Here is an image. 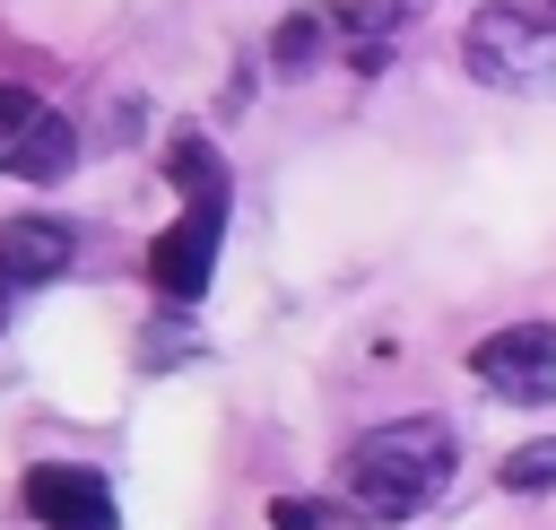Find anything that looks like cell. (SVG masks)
<instances>
[{"instance_id":"cell-11","label":"cell","mask_w":556,"mask_h":530,"mask_svg":"<svg viewBox=\"0 0 556 530\" xmlns=\"http://www.w3.org/2000/svg\"><path fill=\"white\" fill-rule=\"evenodd\" d=\"M269 530H330V504L321 495H278L269 504Z\"/></svg>"},{"instance_id":"cell-9","label":"cell","mask_w":556,"mask_h":530,"mask_svg":"<svg viewBox=\"0 0 556 530\" xmlns=\"http://www.w3.org/2000/svg\"><path fill=\"white\" fill-rule=\"evenodd\" d=\"M269 52H278V70H287V78H304V70H313V61L330 52V17H313V9H295V17H287V26L269 35Z\"/></svg>"},{"instance_id":"cell-5","label":"cell","mask_w":556,"mask_h":530,"mask_svg":"<svg viewBox=\"0 0 556 530\" xmlns=\"http://www.w3.org/2000/svg\"><path fill=\"white\" fill-rule=\"evenodd\" d=\"M70 165H78L70 122H61L35 87H0V174H17V182H61Z\"/></svg>"},{"instance_id":"cell-8","label":"cell","mask_w":556,"mask_h":530,"mask_svg":"<svg viewBox=\"0 0 556 530\" xmlns=\"http://www.w3.org/2000/svg\"><path fill=\"white\" fill-rule=\"evenodd\" d=\"M165 182H182V191H226V156H217L200 130H174V148H165Z\"/></svg>"},{"instance_id":"cell-2","label":"cell","mask_w":556,"mask_h":530,"mask_svg":"<svg viewBox=\"0 0 556 530\" xmlns=\"http://www.w3.org/2000/svg\"><path fill=\"white\" fill-rule=\"evenodd\" d=\"M460 61L495 96H539L556 87V0H486L460 35Z\"/></svg>"},{"instance_id":"cell-3","label":"cell","mask_w":556,"mask_h":530,"mask_svg":"<svg viewBox=\"0 0 556 530\" xmlns=\"http://www.w3.org/2000/svg\"><path fill=\"white\" fill-rule=\"evenodd\" d=\"M191 209L148 243V287L174 295V304H200L208 269H217V243H226V191H182Z\"/></svg>"},{"instance_id":"cell-4","label":"cell","mask_w":556,"mask_h":530,"mask_svg":"<svg viewBox=\"0 0 556 530\" xmlns=\"http://www.w3.org/2000/svg\"><path fill=\"white\" fill-rule=\"evenodd\" d=\"M469 374H478L495 400H513V408H547V400H556V330H547V321L486 330V339L469 348Z\"/></svg>"},{"instance_id":"cell-6","label":"cell","mask_w":556,"mask_h":530,"mask_svg":"<svg viewBox=\"0 0 556 530\" xmlns=\"http://www.w3.org/2000/svg\"><path fill=\"white\" fill-rule=\"evenodd\" d=\"M26 513L52 521V530H113V487H104V469L35 460L26 469Z\"/></svg>"},{"instance_id":"cell-10","label":"cell","mask_w":556,"mask_h":530,"mask_svg":"<svg viewBox=\"0 0 556 530\" xmlns=\"http://www.w3.org/2000/svg\"><path fill=\"white\" fill-rule=\"evenodd\" d=\"M504 487H513V495H547V487H556V443H521V452L504 460Z\"/></svg>"},{"instance_id":"cell-12","label":"cell","mask_w":556,"mask_h":530,"mask_svg":"<svg viewBox=\"0 0 556 530\" xmlns=\"http://www.w3.org/2000/svg\"><path fill=\"white\" fill-rule=\"evenodd\" d=\"M9 287H17V278H9V269H0V330H9Z\"/></svg>"},{"instance_id":"cell-7","label":"cell","mask_w":556,"mask_h":530,"mask_svg":"<svg viewBox=\"0 0 556 530\" xmlns=\"http://www.w3.org/2000/svg\"><path fill=\"white\" fill-rule=\"evenodd\" d=\"M70 252H78V235H70L61 217H9V226H0V269H9L17 287L61 278V269H70Z\"/></svg>"},{"instance_id":"cell-1","label":"cell","mask_w":556,"mask_h":530,"mask_svg":"<svg viewBox=\"0 0 556 530\" xmlns=\"http://www.w3.org/2000/svg\"><path fill=\"white\" fill-rule=\"evenodd\" d=\"M452 460H460V434L443 417H391V426H365L348 452H339V504L356 521H408L426 513L443 487H452Z\"/></svg>"}]
</instances>
